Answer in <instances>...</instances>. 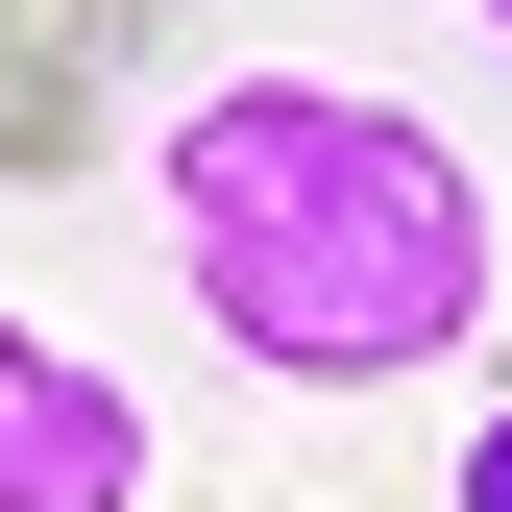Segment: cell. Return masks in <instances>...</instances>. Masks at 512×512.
Returning <instances> with one entry per match:
<instances>
[{
	"mask_svg": "<svg viewBox=\"0 0 512 512\" xmlns=\"http://www.w3.org/2000/svg\"><path fill=\"white\" fill-rule=\"evenodd\" d=\"M488 25H512V0H488Z\"/></svg>",
	"mask_w": 512,
	"mask_h": 512,
	"instance_id": "obj_4",
	"label": "cell"
},
{
	"mask_svg": "<svg viewBox=\"0 0 512 512\" xmlns=\"http://www.w3.org/2000/svg\"><path fill=\"white\" fill-rule=\"evenodd\" d=\"M147 244L196 293V342L317 391V415L342 391H439L488 342V293H512L488 171L391 74H293V49H244V74H196L147 122Z\"/></svg>",
	"mask_w": 512,
	"mask_h": 512,
	"instance_id": "obj_1",
	"label": "cell"
},
{
	"mask_svg": "<svg viewBox=\"0 0 512 512\" xmlns=\"http://www.w3.org/2000/svg\"><path fill=\"white\" fill-rule=\"evenodd\" d=\"M147 391L122 366H74L49 317H0V512H147Z\"/></svg>",
	"mask_w": 512,
	"mask_h": 512,
	"instance_id": "obj_2",
	"label": "cell"
},
{
	"mask_svg": "<svg viewBox=\"0 0 512 512\" xmlns=\"http://www.w3.org/2000/svg\"><path fill=\"white\" fill-rule=\"evenodd\" d=\"M439 512H512V391L464 415V488H439Z\"/></svg>",
	"mask_w": 512,
	"mask_h": 512,
	"instance_id": "obj_3",
	"label": "cell"
}]
</instances>
